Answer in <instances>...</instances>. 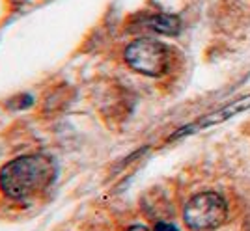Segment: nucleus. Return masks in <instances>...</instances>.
<instances>
[{"instance_id": "obj_1", "label": "nucleus", "mask_w": 250, "mask_h": 231, "mask_svg": "<svg viewBox=\"0 0 250 231\" xmlns=\"http://www.w3.org/2000/svg\"><path fill=\"white\" fill-rule=\"evenodd\" d=\"M56 179L51 157L34 153L10 160L0 168V192L11 200H28L42 194Z\"/></svg>"}, {"instance_id": "obj_2", "label": "nucleus", "mask_w": 250, "mask_h": 231, "mask_svg": "<svg viewBox=\"0 0 250 231\" xmlns=\"http://www.w3.org/2000/svg\"><path fill=\"white\" fill-rule=\"evenodd\" d=\"M183 218L190 230L211 231L228 218V203L217 192H204L190 198L183 211Z\"/></svg>"}, {"instance_id": "obj_3", "label": "nucleus", "mask_w": 250, "mask_h": 231, "mask_svg": "<svg viewBox=\"0 0 250 231\" xmlns=\"http://www.w3.org/2000/svg\"><path fill=\"white\" fill-rule=\"evenodd\" d=\"M125 62L136 73L161 77L170 65V53L165 43L151 38H138L125 49Z\"/></svg>"}, {"instance_id": "obj_4", "label": "nucleus", "mask_w": 250, "mask_h": 231, "mask_svg": "<svg viewBox=\"0 0 250 231\" xmlns=\"http://www.w3.org/2000/svg\"><path fill=\"white\" fill-rule=\"evenodd\" d=\"M149 30L157 32V34H165V36H176L181 30V21L176 15L170 13H153L144 21Z\"/></svg>"}, {"instance_id": "obj_5", "label": "nucleus", "mask_w": 250, "mask_h": 231, "mask_svg": "<svg viewBox=\"0 0 250 231\" xmlns=\"http://www.w3.org/2000/svg\"><path fill=\"white\" fill-rule=\"evenodd\" d=\"M247 106H250V97H247V99H241V101H237V103H231V105L220 108L219 112L208 116L206 119H202L200 127H206V125H211V123H220V121H226V119H229L231 116H235L237 112L245 110Z\"/></svg>"}, {"instance_id": "obj_6", "label": "nucleus", "mask_w": 250, "mask_h": 231, "mask_svg": "<svg viewBox=\"0 0 250 231\" xmlns=\"http://www.w3.org/2000/svg\"><path fill=\"white\" fill-rule=\"evenodd\" d=\"M155 231H179L174 224H168V222H159L155 226Z\"/></svg>"}, {"instance_id": "obj_7", "label": "nucleus", "mask_w": 250, "mask_h": 231, "mask_svg": "<svg viewBox=\"0 0 250 231\" xmlns=\"http://www.w3.org/2000/svg\"><path fill=\"white\" fill-rule=\"evenodd\" d=\"M127 231H149V230L144 228V226H133V228H129Z\"/></svg>"}, {"instance_id": "obj_8", "label": "nucleus", "mask_w": 250, "mask_h": 231, "mask_svg": "<svg viewBox=\"0 0 250 231\" xmlns=\"http://www.w3.org/2000/svg\"><path fill=\"white\" fill-rule=\"evenodd\" d=\"M249 231H250V224H249Z\"/></svg>"}]
</instances>
